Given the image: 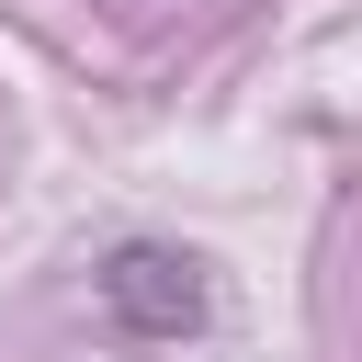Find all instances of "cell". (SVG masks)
Segmentation results:
<instances>
[{"label":"cell","instance_id":"1","mask_svg":"<svg viewBox=\"0 0 362 362\" xmlns=\"http://www.w3.org/2000/svg\"><path fill=\"white\" fill-rule=\"evenodd\" d=\"M102 305H113V328H136V339H192V328L215 317L204 260L170 249V238H124V249L102 260Z\"/></svg>","mask_w":362,"mask_h":362}]
</instances>
